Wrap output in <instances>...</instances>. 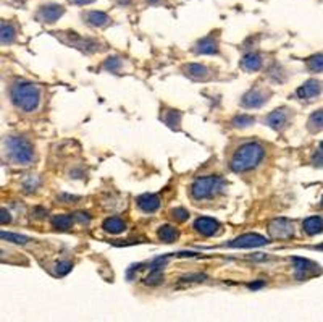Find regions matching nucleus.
I'll use <instances>...</instances> for the list:
<instances>
[{
  "instance_id": "obj_23",
  "label": "nucleus",
  "mask_w": 323,
  "mask_h": 322,
  "mask_svg": "<svg viewBox=\"0 0 323 322\" xmlns=\"http://www.w3.org/2000/svg\"><path fill=\"white\" fill-rule=\"evenodd\" d=\"M181 112L179 110H175V109H170L167 110L164 115H162V120H164V123L167 126H170L171 130H178L179 128V123H181Z\"/></svg>"
},
{
  "instance_id": "obj_30",
  "label": "nucleus",
  "mask_w": 323,
  "mask_h": 322,
  "mask_svg": "<svg viewBox=\"0 0 323 322\" xmlns=\"http://www.w3.org/2000/svg\"><path fill=\"white\" fill-rule=\"evenodd\" d=\"M53 269H55V274L58 277H63L65 274H68L71 271V262L70 261H58Z\"/></svg>"
},
{
  "instance_id": "obj_34",
  "label": "nucleus",
  "mask_w": 323,
  "mask_h": 322,
  "mask_svg": "<svg viewBox=\"0 0 323 322\" xmlns=\"http://www.w3.org/2000/svg\"><path fill=\"white\" fill-rule=\"evenodd\" d=\"M74 219H76L78 222H88L91 219V216H89V214H86V212H76Z\"/></svg>"
},
{
  "instance_id": "obj_16",
  "label": "nucleus",
  "mask_w": 323,
  "mask_h": 322,
  "mask_svg": "<svg viewBox=\"0 0 323 322\" xmlns=\"http://www.w3.org/2000/svg\"><path fill=\"white\" fill-rule=\"evenodd\" d=\"M136 202H137V207L147 214L155 212L160 207V198L155 195H143L136 199Z\"/></svg>"
},
{
  "instance_id": "obj_39",
  "label": "nucleus",
  "mask_w": 323,
  "mask_h": 322,
  "mask_svg": "<svg viewBox=\"0 0 323 322\" xmlns=\"http://www.w3.org/2000/svg\"><path fill=\"white\" fill-rule=\"evenodd\" d=\"M317 250H321V251H323V243H321V244H318V246H317Z\"/></svg>"
},
{
  "instance_id": "obj_18",
  "label": "nucleus",
  "mask_w": 323,
  "mask_h": 322,
  "mask_svg": "<svg viewBox=\"0 0 323 322\" xmlns=\"http://www.w3.org/2000/svg\"><path fill=\"white\" fill-rule=\"evenodd\" d=\"M84 20L86 23L94 28H102V26L110 25V16L104 12H88L84 15Z\"/></svg>"
},
{
  "instance_id": "obj_37",
  "label": "nucleus",
  "mask_w": 323,
  "mask_h": 322,
  "mask_svg": "<svg viewBox=\"0 0 323 322\" xmlns=\"http://www.w3.org/2000/svg\"><path fill=\"white\" fill-rule=\"evenodd\" d=\"M260 287H264V282H255L251 285V288H260Z\"/></svg>"
},
{
  "instance_id": "obj_15",
  "label": "nucleus",
  "mask_w": 323,
  "mask_h": 322,
  "mask_svg": "<svg viewBox=\"0 0 323 322\" xmlns=\"http://www.w3.org/2000/svg\"><path fill=\"white\" fill-rule=\"evenodd\" d=\"M183 71L188 78L194 81H200V80H207L210 70L206 65H200V63H188V65L183 67Z\"/></svg>"
},
{
  "instance_id": "obj_7",
  "label": "nucleus",
  "mask_w": 323,
  "mask_h": 322,
  "mask_svg": "<svg viewBox=\"0 0 323 322\" xmlns=\"http://www.w3.org/2000/svg\"><path fill=\"white\" fill-rule=\"evenodd\" d=\"M293 267H294V277L297 280H307V278L321 272V269L315 262L304 259V257H293Z\"/></svg>"
},
{
  "instance_id": "obj_2",
  "label": "nucleus",
  "mask_w": 323,
  "mask_h": 322,
  "mask_svg": "<svg viewBox=\"0 0 323 322\" xmlns=\"http://www.w3.org/2000/svg\"><path fill=\"white\" fill-rule=\"evenodd\" d=\"M4 154L16 165H31L36 157L34 147L23 136H7L4 141Z\"/></svg>"
},
{
  "instance_id": "obj_13",
  "label": "nucleus",
  "mask_w": 323,
  "mask_h": 322,
  "mask_svg": "<svg viewBox=\"0 0 323 322\" xmlns=\"http://www.w3.org/2000/svg\"><path fill=\"white\" fill-rule=\"evenodd\" d=\"M194 230L204 235V237H212V235H215L220 230V223L210 217H199L194 222Z\"/></svg>"
},
{
  "instance_id": "obj_3",
  "label": "nucleus",
  "mask_w": 323,
  "mask_h": 322,
  "mask_svg": "<svg viewBox=\"0 0 323 322\" xmlns=\"http://www.w3.org/2000/svg\"><path fill=\"white\" fill-rule=\"evenodd\" d=\"M10 101L23 112H32L39 107L41 89L32 83H16L10 88Z\"/></svg>"
},
{
  "instance_id": "obj_12",
  "label": "nucleus",
  "mask_w": 323,
  "mask_h": 322,
  "mask_svg": "<svg viewBox=\"0 0 323 322\" xmlns=\"http://www.w3.org/2000/svg\"><path fill=\"white\" fill-rule=\"evenodd\" d=\"M65 13V8L52 4V5H44L39 12H37V20L42 21V23H55V21Z\"/></svg>"
},
{
  "instance_id": "obj_24",
  "label": "nucleus",
  "mask_w": 323,
  "mask_h": 322,
  "mask_svg": "<svg viewBox=\"0 0 323 322\" xmlns=\"http://www.w3.org/2000/svg\"><path fill=\"white\" fill-rule=\"evenodd\" d=\"M16 37V29L13 25L7 23V21H2V31H0V41H2L4 46L12 44Z\"/></svg>"
},
{
  "instance_id": "obj_20",
  "label": "nucleus",
  "mask_w": 323,
  "mask_h": 322,
  "mask_svg": "<svg viewBox=\"0 0 323 322\" xmlns=\"http://www.w3.org/2000/svg\"><path fill=\"white\" fill-rule=\"evenodd\" d=\"M102 227H104L105 232H109L112 235H120L126 230V223L118 217H109L104 222Z\"/></svg>"
},
{
  "instance_id": "obj_29",
  "label": "nucleus",
  "mask_w": 323,
  "mask_h": 322,
  "mask_svg": "<svg viewBox=\"0 0 323 322\" xmlns=\"http://www.w3.org/2000/svg\"><path fill=\"white\" fill-rule=\"evenodd\" d=\"M162 278H164V274H162V267H152V272L146 277L144 283L146 285H157V283L162 282Z\"/></svg>"
},
{
  "instance_id": "obj_22",
  "label": "nucleus",
  "mask_w": 323,
  "mask_h": 322,
  "mask_svg": "<svg viewBox=\"0 0 323 322\" xmlns=\"http://www.w3.org/2000/svg\"><path fill=\"white\" fill-rule=\"evenodd\" d=\"M157 235L164 243H175L179 237V232L175 227H171V225H162Z\"/></svg>"
},
{
  "instance_id": "obj_4",
  "label": "nucleus",
  "mask_w": 323,
  "mask_h": 322,
  "mask_svg": "<svg viewBox=\"0 0 323 322\" xmlns=\"http://www.w3.org/2000/svg\"><path fill=\"white\" fill-rule=\"evenodd\" d=\"M226 186V181L223 177H200L191 185L189 195L191 198L202 201V199H210L221 193Z\"/></svg>"
},
{
  "instance_id": "obj_9",
  "label": "nucleus",
  "mask_w": 323,
  "mask_h": 322,
  "mask_svg": "<svg viewBox=\"0 0 323 322\" xmlns=\"http://www.w3.org/2000/svg\"><path fill=\"white\" fill-rule=\"evenodd\" d=\"M289 120H291V112L281 107V109H276L265 117V125L270 126L275 131H279L289 123Z\"/></svg>"
},
{
  "instance_id": "obj_17",
  "label": "nucleus",
  "mask_w": 323,
  "mask_h": 322,
  "mask_svg": "<svg viewBox=\"0 0 323 322\" xmlns=\"http://www.w3.org/2000/svg\"><path fill=\"white\" fill-rule=\"evenodd\" d=\"M241 67H243V70L249 71V73H254L257 70H260L262 68V55H260V53H254V52L247 53V55L243 57Z\"/></svg>"
},
{
  "instance_id": "obj_33",
  "label": "nucleus",
  "mask_w": 323,
  "mask_h": 322,
  "mask_svg": "<svg viewBox=\"0 0 323 322\" xmlns=\"http://www.w3.org/2000/svg\"><path fill=\"white\" fill-rule=\"evenodd\" d=\"M171 216H173V219H175V220H178V222H185V220H188L189 214H188V211H186V209H183V207H176V209L171 211Z\"/></svg>"
},
{
  "instance_id": "obj_6",
  "label": "nucleus",
  "mask_w": 323,
  "mask_h": 322,
  "mask_svg": "<svg viewBox=\"0 0 323 322\" xmlns=\"http://www.w3.org/2000/svg\"><path fill=\"white\" fill-rule=\"evenodd\" d=\"M268 233L273 240H288L294 235V225L288 219H275L268 223Z\"/></svg>"
},
{
  "instance_id": "obj_32",
  "label": "nucleus",
  "mask_w": 323,
  "mask_h": 322,
  "mask_svg": "<svg viewBox=\"0 0 323 322\" xmlns=\"http://www.w3.org/2000/svg\"><path fill=\"white\" fill-rule=\"evenodd\" d=\"M312 164H314L315 167H323V141L318 144L314 157H312Z\"/></svg>"
},
{
  "instance_id": "obj_5",
  "label": "nucleus",
  "mask_w": 323,
  "mask_h": 322,
  "mask_svg": "<svg viewBox=\"0 0 323 322\" xmlns=\"http://www.w3.org/2000/svg\"><path fill=\"white\" fill-rule=\"evenodd\" d=\"M58 37L63 41V42H67V44H70L71 47H76L86 53H94L97 50H100V44L99 42H95L92 39H88V37H81L78 34H74L73 31H68V34L67 36H62L58 34Z\"/></svg>"
},
{
  "instance_id": "obj_31",
  "label": "nucleus",
  "mask_w": 323,
  "mask_h": 322,
  "mask_svg": "<svg viewBox=\"0 0 323 322\" xmlns=\"http://www.w3.org/2000/svg\"><path fill=\"white\" fill-rule=\"evenodd\" d=\"M104 68L109 70V71H118L122 68V60L118 57H110L109 60L104 63Z\"/></svg>"
},
{
  "instance_id": "obj_21",
  "label": "nucleus",
  "mask_w": 323,
  "mask_h": 322,
  "mask_svg": "<svg viewBox=\"0 0 323 322\" xmlns=\"http://www.w3.org/2000/svg\"><path fill=\"white\" fill-rule=\"evenodd\" d=\"M74 216H70V214H60V216H53L52 217V225L57 230H70L74 223Z\"/></svg>"
},
{
  "instance_id": "obj_38",
  "label": "nucleus",
  "mask_w": 323,
  "mask_h": 322,
  "mask_svg": "<svg viewBox=\"0 0 323 322\" xmlns=\"http://www.w3.org/2000/svg\"><path fill=\"white\" fill-rule=\"evenodd\" d=\"M147 4H150V5H158V4H162V0H147Z\"/></svg>"
},
{
  "instance_id": "obj_25",
  "label": "nucleus",
  "mask_w": 323,
  "mask_h": 322,
  "mask_svg": "<svg viewBox=\"0 0 323 322\" xmlns=\"http://www.w3.org/2000/svg\"><path fill=\"white\" fill-rule=\"evenodd\" d=\"M307 128L312 133H318L323 130V109L314 112L307 120Z\"/></svg>"
},
{
  "instance_id": "obj_1",
  "label": "nucleus",
  "mask_w": 323,
  "mask_h": 322,
  "mask_svg": "<svg viewBox=\"0 0 323 322\" xmlns=\"http://www.w3.org/2000/svg\"><path fill=\"white\" fill-rule=\"evenodd\" d=\"M265 157V147L260 143H246L238 147V151L233 154V159L230 162V168L236 174H243V172H249L255 168L262 162Z\"/></svg>"
},
{
  "instance_id": "obj_19",
  "label": "nucleus",
  "mask_w": 323,
  "mask_h": 322,
  "mask_svg": "<svg viewBox=\"0 0 323 322\" xmlns=\"http://www.w3.org/2000/svg\"><path fill=\"white\" fill-rule=\"evenodd\" d=\"M302 230H304L307 235H317V233L323 232V219L318 217V216L307 217V219L302 222Z\"/></svg>"
},
{
  "instance_id": "obj_36",
  "label": "nucleus",
  "mask_w": 323,
  "mask_h": 322,
  "mask_svg": "<svg viewBox=\"0 0 323 322\" xmlns=\"http://www.w3.org/2000/svg\"><path fill=\"white\" fill-rule=\"evenodd\" d=\"M73 4H76V5H86V4H91L94 2V0H71Z\"/></svg>"
},
{
  "instance_id": "obj_35",
  "label": "nucleus",
  "mask_w": 323,
  "mask_h": 322,
  "mask_svg": "<svg viewBox=\"0 0 323 322\" xmlns=\"http://www.w3.org/2000/svg\"><path fill=\"white\" fill-rule=\"evenodd\" d=\"M8 211L7 209H2V214H0V223H2V225H5L7 222H8Z\"/></svg>"
},
{
  "instance_id": "obj_10",
  "label": "nucleus",
  "mask_w": 323,
  "mask_h": 322,
  "mask_svg": "<svg viewBox=\"0 0 323 322\" xmlns=\"http://www.w3.org/2000/svg\"><path fill=\"white\" fill-rule=\"evenodd\" d=\"M267 101H268V94L264 89L254 88L249 92L244 94V98L241 101V105L247 107V109H257V107H262Z\"/></svg>"
},
{
  "instance_id": "obj_28",
  "label": "nucleus",
  "mask_w": 323,
  "mask_h": 322,
  "mask_svg": "<svg viewBox=\"0 0 323 322\" xmlns=\"http://www.w3.org/2000/svg\"><path fill=\"white\" fill-rule=\"evenodd\" d=\"M0 237H2V240H5V241H12L16 244H26L31 240L29 237H23V235H18V233H8V232H2Z\"/></svg>"
},
{
  "instance_id": "obj_14",
  "label": "nucleus",
  "mask_w": 323,
  "mask_h": 322,
  "mask_svg": "<svg viewBox=\"0 0 323 322\" xmlns=\"http://www.w3.org/2000/svg\"><path fill=\"white\" fill-rule=\"evenodd\" d=\"M192 52L202 53V55H213V53H218V42L215 39L213 34L200 39L196 46H194Z\"/></svg>"
},
{
  "instance_id": "obj_11",
  "label": "nucleus",
  "mask_w": 323,
  "mask_h": 322,
  "mask_svg": "<svg viewBox=\"0 0 323 322\" xmlns=\"http://www.w3.org/2000/svg\"><path fill=\"white\" fill-rule=\"evenodd\" d=\"M321 91H323V83L321 81L309 80L300 86V88H297L296 96L299 99H315Z\"/></svg>"
},
{
  "instance_id": "obj_26",
  "label": "nucleus",
  "mask_w": 323,
  "mask_h": 322,
  "mask_svg": "<svg viewBox=\"0 0 323 322\" xmlns=\"http://www.w3.org/2000/svg\"><path fill=\"white\" fill-rule=\"evenodd\" d=\"M307 68L314 73H323V53H317L306 60Z\"/></svg>"
},
{
  "instance_id": "obj_27",
  "label": "nucleus",
  "mask_w": 323,
  "mask_h": 322,
  "mask_svg": "<svg viewBox=\"0 0 323 322\" xmlns=\"http://www.w3.org/2000/svg\"><path fill=\"white\" fill-rule=\"evenodd\" d=\"M231 123H233L234 128H249V126H252L255 123V119H254V117H251V115L243 113V115L234 117Z\"/></svg>"
},
{
  "instance_id": "obj_8",
  "label": "nucleus",
  "mask_w": 323,
  "mask_h": 322,
  "mask_svg": "<svg viewBox=\"0 0 323 322\" xmlns=\"http://www.w3.org/2000/svg\"><path fill=\"white\" fill-rule=\"evenodd\" d=\"M270 243V240L264 238L262 235H257V233H246L241 235L236 240L226 243V246H230V248H241V250H249V248H258V246H265Z\"/></svg>"
},
{
  "instance_id": "obj_40",
  "label": "nucleus",
  "mask_w": 323,
  "mask_h": 322,
  "mask_svg": "<svg viewBox=\"0 0 323 322\" xmlns=\"http://www.w3.org/2000/svg\"><path fill=\"white\" fill-rule=\"evenodd\" d=\"M321 206H323V199H321Z\"/></svg>"
}]
</instances>
